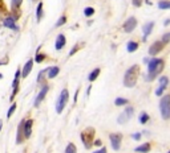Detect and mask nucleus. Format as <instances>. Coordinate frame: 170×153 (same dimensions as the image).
Wrapping results in <instances>:
<instances>
[{"instance_id": "1", "label": "nucleus", "mask_w": 170, "mask_h": 153, "mask_svg": "<svg viewBox=\"0 0 170 153\" xmlns=\"http://www.w3.org/2000/svg\"><path fill=\"white\" fill-rule=\"evenodd\" d=\"M163 66H165L163 59H161V58H153L152 61L149 62V65H148L149 73H148V77H146V81H153L157 75L161 74L163 70Z\"/></svg>"}, {"instance_id": "2", "label": "nucleus", "mask_w": 170, "mask_h": 153, "mask_svg": "<svg viewBox=\"0 0 170 153\" xmlns=\"http://www.w3.org/2000/svg\"><path fill=\"white\" fill-rule=\"evenodd\" d=\"M140 75V66L138 65H133L130 69H128L125 73V77H124V85L125 87H133L137 83V79H138Z\"/></svg>"}, {"instance_id": "3", "label": "nucleus", "mask_w": 170, "mask_h": 153, "mask_svg": "<svg viewBox=\"0 0 170 153\" xmlns=\"http://www.w3.org/2000/svg\"><path fill=\"white\" fill-rule=\"evenodd\" d=\"M160 111L162 119H170V95H163L160 102Z\"/></svg>"}, {"instance_id": "4", "label": "nucleus", "mask_w": 170, "mask_h": 153, "mask_svg": "<svg viewBox=\"0 0 170 153\" xmlns=\"http://www.w3.org/2000/svg\"><path fill=\"white\" fill-rule=\"evenodd\" d=\"M81 140H83L85 148L89 149L90 146H92V144H93V140H94V129L90 128V127L87 129H84L83 132H81Z\"/></svg>"}, {"instance_id": "5", "label": "nucleus", "mask_w": 170, "mask_h": 153, "mask_svg": "<svg viewBox=\"0 0 170 153\" xmlns=\"http://www.w3.org/2000/svg\"><path fill=\"white\" fill-rule=\"evenodd\" d=\"M68 98H69V92H68L66 89H64L63 91H61V94H60L57 103H56V111H57V114L63 112L64 107H65L66 103H68Z\"/></svg>"}, {"instance_id": "6", "label": "nucleus", "mask_w": 170, "mask_h": 153, "mask_svg": "<svg viewBox=\"0 0 170 153\" xmlns=\"http://www.w3.org/2000/svg\"><path fill=\"white\" fill-rule=\"evenodd\" d=\"M133 112H134V108H133V107H128V108H125V111L118 116L117 122L120 123V124H125V123H128L129 120L132 119Z\"/></svg>"}, {"instance_id": "7", "label": "nucleus", "mask_w": 170, "mask_h": 153, "mask_svg": "<svg viewBox=\"0 0 170 153\" xmlns=\"http://www.w3.org/2000/svg\"><path fill=\"white\" fill-rule=\"evenodd\" d=\"M110 144H112V148L114 150H118L120 146H121V140H122V136L120 133H112L110 135Z\"/></svg>"}, {"instance_id": "8", "label": "nucleus", "mask_w": 170, "mask_h": 153, "mask_svg": "<svg viewBox=\"0 0 170 153\" xmlns=\"http://www.w3.org/2000/svg\"><path fill=\"white\" fill-rule=\"evenodd\" d=\"M163 48H165V42H163V41H156V42H154V44L149 48V54L150 55L158 54Z\"/></svg>"}, {"instance_id": "9", "label": "nucleus", "mask_w": 170, "mask_h": 153, "mask_svg": "<svg viewBox=\"0 0 170 153\" xmlns=\"http://www.w3.org/2000/svg\"><path fill=\"white\" fill-rule=\"evenodd\" d=\"M137 27V20H135V17H129L128 20L125 21V24H124V31L126 33H130V32L134 31V28Z\"/></svg>"}, {"instance_id": "10", "label": "nucleus", "mask_w": 170, "mask_h": 153, "mask_svg": "<svg viewBox=\"0 0 170 153\" xmlns=\"http://www.w3.org/2000/svg\"><path fill=\"white\" fill-rule=\"evenodd\" d=\"M19 77H20V70H18V71H16V75H15V81H14V83H12L14 92H12L9 100H14L15 96H16V94H18V91H19Z\"/></svg>"}, {"instance_id": "11", "label": "nucleus", "mask_w": 170, "mask_h": 153, "mask_svg": "<svg viewBox=\"0 0 170 153\" xmlns=\"http://www.w3.org/2000/svg\"><path fill=\"white\" fill-rule=\"evenodd\" d=\"M167 82H169L167 77H162V78L160 79V85H158V89L156 90V94H157V95H162V91L166 89Z\"/></svg>"}, {"instance_id": "12", "label": "nucleus", "mask_w": 170, "mask_h": 153, "mask_svg": "<svg viewBox=\"0 0 170 153\" xmlns=\"http://www.w3.org/2000/svg\"><path fill=\"white\" fill-rule=\"evenodd\" d=\"M32 126H33V122H32L31 119L25 122V124H24V137H25V139H29V136H31Z\"/></svg>"}, {"instance_id": "13", "label": "nucleus", "mask_w": 170, "mask_h": 153, "mask_svg": "<svg viewBox=\"0 0 170 153\" xmlns=\"http://www.w3.org/2000/svg\"><path fill=\"white\" fill-rule=\"evenodd\" d=\"M65 42H66L65 36H64V34H59V36H57V40H56V49H57V50H61V49L64 48Z\"/></svg>"}, {"instance_id": "14", "label": "nucleus", "mask_w": 170, "mask_h": 153, "mask_svg": "<svg viewBox=\"0 0 170 153\" xmlns=\"http://www.w3.org/2000/svg\"><path fill=\"white\" fill-rule=\"evenodd\" d=\"M47 91H48V86H44L41 89V91L39 92V95H37V98H36V100H35V106L37 107L39 104H40V102H41L43 99L45 98V94H47Z\"/></svg>"}, {"instance_id": "15", "label": "nucleus", "mask_w": 170, "mask_h": 153, "mask_svg": "<svg viewBox=\"0 0 170 153\" xmlns=\"http://www.w3.org/2000/svg\"><path fill=\"white\" fill-rule=\"evenodd\" d=\"M32 67H33V61L32 59H29V61L25 63L24 69H23V73H21V75H23V78H25V77H28V74L31 73Z\"/></svg>"}, {"instance_id": "16", "label": "nucleus", "mask_w": 170, "mask_h": 153, "mask_svg": "<svg viewBox=\"0 0 170 153\" xmlns=\"http://www.w3.org/2000/svg\"><path fill=\"white\" fill-rule=\"evenodd\" d=\"M153 27H154V23H148V24L144 25V40H146L148 36L152 33Z\"/></svg>"}, {"instance_id": "17", "label": "nucleus", "mask_w": 170, "mask_h": 153, "mask_svg": "<svg viewBox=\"0 0 170 153\" xmlns=\"http://www.w3.org/2000/svg\"><path fill=\"white\" fill-rule=\"evenodd\" d=\"M24 124H25V122L23 120V122L19 124V131H18V140H16V143L18 144H20L21 141H23V136H21V133L24 132Z\"/></svg>"}, {"instance_id": "18", "label": "nucleus", "mask_w": 170, "mask_h": 153, "mask_svg": "<svg viewBox=\"0 0 170 153\" xmlns=\"http://www.w3.org/2000/svg\"><path fill=\"white\" fill-rule=\"evenodd\" d=\"M4 27L11 28V29H18V27L15 25V19H12V17H7L4 20Z\"/></svg>"}, {"instance_id": "19", "label": "nucleus", "mask_w": 170, "mask_h": 153, "mask_svg": "<svg viewBox=\"0 0 170 153\" xmlns=\"http://www.w3.org/2000/svg\"><path fill=\"white\" fill-rule=\"evenodd\" d=\"M150 150V144L149 143H145L142 145H140L135 148V152H141V153H148Z\"/></svg>"}, {"instance_id": "20", "label": "nucleus", "mask_w": 170, "mask_h": 153, "mask_svg": "<svg viewBox=\"0 0 170 153\" xmlns=\"http://www.w3.org/2000/svg\"><path fill=\"white\" fill-rule=\"evenodd\" d=\"M126 49H128L129 53H133V51H135L137 49H138V44H137L135 41H129V42H128V46H126Z\"/></svg>"}, {"instance_id": "21", "label": "nucleus", "mask_w": 170, "mask_h": 153, "mask_svg": "<svg viewBox=\"0 0 170 153\" xmlns=\"http://www.w3.org/2000/svg\"><path fill=\"white\" fill-rule=\"evenodd\" d=\"M59 71H60V69L57 67V66H55V67H51L48 70V78H51V79L55 78L56 75L59 74Z\"/></svg>"}, {"instance_id": "22", "label": "nucleus", "mask_w": 170, "mask_h": 153, "mask_svg": "<svg viewBox=\"0 0 170 153\" xmlns=\"http://www.w3.org/2000/svg\"><path fill=\"white\" fill-rule=\"evenodd\" d=\"M65 153H77V149H76V145L72 143H69L66 145L65 148Z\"/></svg>"}, {"instance_id": "23", "label": "nucleus", "mask_w": 170, "mask_h": 153, "mask_svg": "<svg viewBox=\"0 0 170 153\" xmlns=\"http://www.w3.org/2000/svg\"><path fill=\"white\" fill-rule=\"evenodd\" d=\"M98 74H100V69H98V67H97V69H94L93 71L89 74V81H90V82H93L94 79L98 77Z\"/></svg>"}, {"instance_id": "24", "label": "nucleus", "mask_w": 170, "mask_h": 153, "mask_svg": "<svg viewBox=\"0 0 170 153\" xmlns=\"http://www.w3.org/2000/svg\"><path fill=\"white\" fill-rule=\"evenodd\" d=\"M41 16H43V3H40L37 7V11H36V19H37V21L41 20Z\"/></svg>"}, {"instance_id": "25", "label": "nucleus", "mask_w": 170, "mask_h": 153, "mask_svg": "<svg viewBox=\"0 0 170 153\" xmlns=\"http://www.w3.org/2000/svg\"><path fill=\"white\" fill-rule=\"evenodd\" d=\"M148 120H149V115L146 112H141V115H140V123L145 124V123H148Z\"/></svg>"}, {"instance_id": "26", "label": "nucleus", "mask_w": 170, "mask_h": 153, "mask_svg": "<svg viewBox=\"0 0 170 153\" xmlns=\"http://www.w3.org/2000/svg\"><path fill=\"white\" fill-rule=\"evenodd\" d=\"M158 8L160 9H170V1H160Z\"/></svg>"}, {"instance_id": "27", "label": "nucleus", "mask_w": 170, "mask_h": 153, "mask_svg": "<svg viewBox=\"0 0 170 153\" xmlns=\"http://www.w3.org/2000/svg\"><path fill=\"white\" fill-rule=\"evenodd\" d=\"M21 1H23V0H12V8H14V11L16 13H18L19 7L21 5Z\"/></svg>"}, {"instance_id": "28", "label": "nucleus", "mask_w": 170, "mask_h": 153, "mask_svg": "<svg viewBox=\"0 0 170 153\" xmlns=\"http://www.w3.org/2000/svg\"><path fill=\"white\" fill-rule=\"evenodd\" d=\"M114 104H116V106H125V104H128V99L117 98V99L114 100Z\"/></svg>"}, {"instance_id": "29", "label": "nucleus", "mask_w": 170, "mask_h": 153, "mask_svg": "<svg viewBox=\"0 0 170 153\" xmlns=\"http://www.w3.org/2000/svg\"><path fill=\"white\" fill-rule=\"evenodd\" d=\"M84 13H85V16H88V17H90L94 13V9L92 7H88V8H85L84 9Z\"/></svg>"}, {"instance_id": "30", "label": "nucleus", "mask_w": 170, "mask_h": 153, "mask_svg": "<svg viewBox=\"0 0 170 153\" xmlns=\"http://www.w3.org/2000/svg\"><path fill=\"white\" fill-rule=\"evenodd\" d=\"M65 21H66V17L65 16H61L59 19V21L56 23V28H59V27H61L63 24H65Z\"/></svg>"}, {"instance_id": "31", "label": "nucleus", "mask_w": 170, "mask_h": 153, "mask_svg": "<svg viewBox=\"0 0 170 153\" xmlns=\"http://www.w3.org/2000/svg\"><path fill=\"white\" fill-rule=\"evenodd\" d=\"M15 108H16V103H14V104L11 106V108L8 110V112H7V118H8V119H9L11 115H12V114L15 112Z\"/></svg>"}, {"instance_id": "32", "label": "nucleus", "mask_w": 170, "mask_h": 153, "mask_svg": "<svg viewBox=\"0 0 170 153\" xmlns=\"http://www.w3.org/2000/svg\"><path fill=\"white\" fill-rule=\"evenodd\" d=\"M44 59H45V55L44 54H37V55H36V58H35V61L39 62V63H40V62H43Z\"/></svg>"}, {"instance_id": "33", "label": "nucleus", "mask_w": 170, "mask_h": 153, "mask_svg": "<svg viewBox=\"0 0 170 153\" xmlns=\"http://www.w3.org/2000/svg\"><path fill=\"white\" fill-rule=\"evenodd\" d=\"M144 0H132V3L134 7H141V4H142Z\"/></svg>"}, {"instance_id": "34", "label": "nucleus", "mask_w": 170, "mask_h": 153, "mask_svg": "<svg viewBox=\"0 0 170 153\" xmlns=\"http://www.w3.org/2000/svg\"><path fill=\"white\" fill-rule=\"evenodd\" d=\"M81 46H83V44H79V46H76V48H73V49H72V50H70L69 55H73V54H75V53H76V51H77V50H79V49H80V48H81Z\"/></svg>"}, {"instance_id": "35", "label": "nucleus", "mask_w": 170, "mask_h": 153, "mask_svg": "<svg viewBox=\"0 0 170 153\" xmlns=\"http://www.w3.org/2000/svg\"><path fill=\"white\" fill-rule=\"evenodd\" d=\"M94 153H106V148H101L100 150H96Z\"/></svg>"}, {"instance_id": "36", "label": "nucleus", "mask_w": 170, "mask_h": 153, "mask_svg": "<svg viewBox=\"0 0 170 153\" xmlns=\"http://www.w3.org/2000/svg\"><path fill=\"white\" fill-rule=\"evenodd\" d=\"M140 137H141L140 133H134V135H133V139H134V140H140Z\"/></svg>"}, {"instance_id": "37", "label": "nucleus", "mask_w": 170, "mask_h": 153, "mask_svg": "<svg viewBox=\"0 0 170 153\" xmlns=\"http://www.w3.org/2000/svg\"><path fill=\"white\" fill-rule=\"evenodd\" d=\"M7 62H8V58L5 57V58H4V59H3V61L0 62V65H3V63H7Z\"/></svg>"}, {"instance_id": "38", "label": "nucleus", "mask_w": 170, "mask_h": 153, "mask_svg": "<svg viewBox=\"0 0 170 153\" xmlns=\"http://www.w3.org/2000/svg\"><path fill=\"white\" fill-rule=\"evenodd\" d=\"M94 145L100 146V145H101V141H100V140H97V141H94Z\"/></svg>"}, {"instance_id": "39", "label": "nucleus", "mask_w": 170, "mask_h": 153, "mask_svg": "<svg viewBox=\"0 0 170 153\" xmlns=\"http://www.w3.org/2000/svg\"><path fill=\"white\" fill-rule=\"evenodd\" d=\"M0 131H1V122H0Z\"/></svg>"}, {"instance_id": "40", "label": "nucleus", "mask_w": 170, "mask_h": 153, "mask_svg": "<svg viewBox=\"0 0 170 153\" xmlns=\"http://www.w3.org/2000/svg\"><path fill=\"white\" fill-rule=\"evenodd\" d=\"M1 78H3V75H1V74H0V79H1Z\"/></svg>"}, {"instance_id": "41", "label": "nucleus", "mask_w": 170, "mask_h": 153, "mask_svg": "<svg viewBox=\"0 0 170 153\" xmlns=\"http://www.w3.org/2000/svg\"><path fill=\"white\" fill-rule=\"evenodd\" d=\"M169 153H170V152H169Z\"/></svg>"}]
</instances>
